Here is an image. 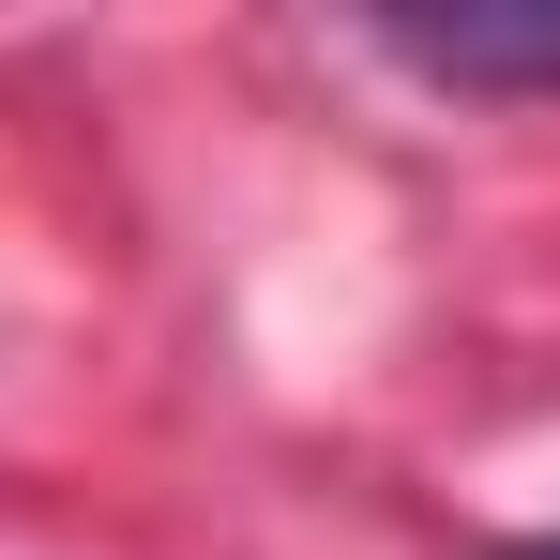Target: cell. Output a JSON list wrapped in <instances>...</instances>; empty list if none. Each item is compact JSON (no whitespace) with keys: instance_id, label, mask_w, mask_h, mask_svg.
Returning a JSON list of instances; mask_svg holds the SVG:
<instances>
[{"instance_id":"cell-1","label":"cell","mask_w":560,"mask_h":560,"mask_svg":"<svg viewBox=\"0 0 560 560\" xmlns=\"http://www.w3.org/2000/svg\"><path fill=\"white\" fill-rule=\"evenodd\" d=\"M378 46L409 77L455 92H560V0H455V15H378Z\"/></svg>"},{"instance_id":"cell-2","label":"cell","mask_w":560,"mask_h":560,"mask_svg":"<svg viewBox=\"0 0 560 560\" xmlns=\"http://www.w3.org/2000/svg\"><path fill=\"white\" fill-rule=\"evenodd\" d=\"M500 560H560V530H530V546H500Z\"/></svg>"}]
</instances>
